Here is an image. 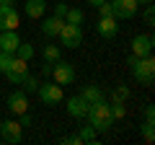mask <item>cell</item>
<instances>
[{
	"mask_svg": "<svg viewBox=\"0 0 155 145\" xmlns=\"http://www.w3.org/2000/svg\"><path fill=\"white\" fill-rule=\"evenodd\" d=\"M21 127H31V114H21Z\"/></svg>",
	"mask_w": 155,
	"mask_h": 145,
	"instance_id": "1f68e13d",
	"label": "cell"
},
{
	"mask_svg": "<svg viewBox=\"0 0 155 145\" xmlns=\"http://www.w3.org/2000/svg\"><path fill=\"white\" fill-rule=\"evenodd\" d=\"M147 3H153V0H137V5H147Z\"/></svg>",
	"mask_w": 155,
	"mask_h": 145,
	"instance_id": "e575fe53",
	"label": "cell"
},
{
	"mask_svg": "<svg viewBox=\"0 0 155 145\" xmlns=\"http://www.w3.org/2000/svg\"><path fill=\"white\" fill-rule=\"evenodd\" d=\"M111 8H114V18H122V21H129V18L137 16V0H109Z\"/></svg>",
	"mask_w": 155,
	"mask_h": 145,
	"instance_id": "8992f818",
	"label": "cell"
},
{
	"mask_svg": "<svg viewBox=\"0 0 155 145\" xmlns=\"http://www.w3.org/2000/svg\"><path fill=\"white\" fill-rule=\"evenodd\" d=\"M0 52H3V49H0Z\"/></svg>",
	"mask_w": 155,
	"mask_h": 145,
	"instance_id": "d590c367",
	"label": "cell"
},
{
	"mask_svg": "<svg viewBox=\"0 0 155 145\" xmlns=\"http://www.w3.org/2000/svg\"><path fill=\"white\" fill-rule=\"evenodd\" d=\"M28 72H13V70H8L5 72V78H8V83H13V86H21L23 83V78H26Z\"/></svg>",
	"mask_w": 155,
	"mask_h": 145,
	"instance_id": "484cf974",
	"label": "cell"
},
{
	"mask_svg": "<svg viewBox=\"0 0 155 145\" xmlns=\"http://www.w3.org/2000/svg\"><path fill=\"white\" fill-rule=\"evenodd\" d=\"M67 114L75 119H85V114H88V101L83 99V96H72V99H67Z\"/></svg>",
	"mask_w": 155,
	"mask_h": 145,
	"instance_id": "7c38bea8",
	"label": "cell"
},
{
	"mask_svg": "<svg viewBox=\"0 0 155 145\" xmlns=\"http://www.w3.org/2000/svg\"><path fill=\"white\" fill-rule=\"evenodd\" d=\"M96 29H98V36H104V39H114L116 31H119V18L106 16V18H101V21L96 23Z\"/></svg>",
	"mask_w": 155,
	"mask_h": 145,
	"instance_id": "8fae6325",
	"label": "cell"
},
{
	"mask_svg": "<svg viewBox=\"0 0 155 145\" xmlns=\"http://www.w3.org/2000/svg\"><path fill=\"white\" fill-rule=\"evenodd\" d=\"M13 55H16V57H21V60H31V57H34V47L31 44H26V42H21V44H18L16 47V52H13Z\"/></svg>",
	"mask_w": 155,
	"mask_h": 145,
	"instance_id": "ac0fdd59",
	"label": "cell"
},
{
	"mask_svg": "<svg viewBox=\"0 0 155 145\" xmlns=\"http://www.w3.org/2000/svg\"><path fill=\"white\" fill-rule=\"evenodd\" d=\"M11 70H13V72H28V62L13 55V65H11Z\"/></svg>",
	"mask_w": 155,
	"mask_h": 145,
	"instance_id": "d4e9b609",
	"label": "cell"
},
{
	"mask_svg": "<svg viewBox=\"0 0 155 145\" xmlns=\"http://www.w3.org/2000/svg\"><path fill=\"white\" fill-rule=\"evenodd\" d=\"M127 65L132 67V75L142 86H153V80H155V60H153V55H145V57L129 55Z\"/></svg>",
	"mask_w": 155,
	"mask_h": 145,
	"instance_id": "7a4b0ae2",
	"label": "cell"
},
{
	"mask_svg": "<svg viewBox=\"0 0 155 145\" xmlns=\"http://www.w3.org/2000/svg\"><path fill=\"white\" fill-rule=\"evenodd\" d=\"M78 137H80V143H96V130L88 124V127H83L78 132Z\"/></svg>",
	"mask_w": 155,
	"mask_h": 145,
	"instance_id": "7402d4cb",
	"label": "cell"
},
{
	"mask_svg": "<svg viewBox=\"0 0 155 145\" xmlns=\"http://www.w3.org/2000/svg\"><path fill=\"white\" fill-rule=\"evenodd\" d=\"M85 119L91 122V127H93L96 132H106V130H111L114 117H111L109 101L101 99V101H96V104H88V114H85Z\"/></svg>",
	"mask_w": 155,
	"mask_h": 145,
	"instance_id": "6da1fadb",
	"label": "cell"
},
{
	"mask_svg": "<svg viewBox=\"0 0 155 145\" xmlns=\"http://www.w3.org/2000/svg\"><path fill=\"white\" fill-rule=\"evenodd\" d=\"M62 23H65V18H57V16L47 18V21H41V34H44V36H49V39H54L57 34H60Z\"/></svg>",
	"mask_w": 155,
	"mask_h": 145,
	"instance_id": "5bb4252c",
	"label": "cell"
},
{
	"mask_svg": "<svg viewBox=\"0 0 155 145\" xmlns=\"http://www.w3.org/2000/svg\"><path fill=\"white\" fill-rule=\"evenodd\" d=\"M60 44L62 47H67V49H78V47L83 44V29L78 26V23H62V29H60Z\"/></svg>",
	"mask_w": 155,
	"mask_h": 145,
	"instance_id": "3957f363",
	"label": "cell"
},
{
	"mask_svg": "<svg viewBox=\"0 0 155 145\" xmlns=\"http://www.w3.org/2000/svg\"><path fill=\"white\" fill-rule=\"evenodd\" d=\"M41 55H44V62H57L62 57V52H60L57 44H44V52H41Z\"/></svg>",
	"mask_w": 155,
	"mask_h": 145,
	"instance_id": "e0dca14e",
	"label": "cell"
},
{
	"mask_svg": "<svg viewBox=\"0 0 155 145\" xmlns=\"http://www.w3.org/2000/svg\"><path fill=\"white\" fill-rule=\"evenodd\" d=\"M13 65V55L11 52H0V72H8Z\"/></svg>",
	"mask_w": 155,
	"mask_h": 145,
	"instance_id": "603a6c76",
	"label": "cell"
},
{
	"mask_svg": "<svg viewBox=\"0 0 155 145\" xmlns=\"http://www.w3.org/2000/svg\"><path fill=\"white\" fill-rule=\"evenodd\" d=\"M13 3H16V0H0V5H3V8H13Z\"/></svg>",
	"mask_w": 155,
	"mask_h": 145,
	"instance_id": "d6a6232c",
	"label": "cell"
},
{
	"mask_svg": "<svg viewBox=\"0 0 155 145\" xmlns=\"http://www.w3.org/2000/svg\"><path fill=\"white\" fill-rule=\"evenodd\" d=\"M47 11V0H26V16L28 18H41Z\"/></svg>",
	"mask_w": 155,
	"mask_h": 145,
	"instance_id": "9a60e30c",
	"label": "cell"
},
{
	"mask_svg": "<svg viewBox=\"0 0 155 145\" xmlns=\"http://www.w3.org/2000/svg\"><path fill=\"white\" fill-rule=\"evenodd\" d=\"M80 96H83V99L88 101V104H96V101H101V99H104V91H101L98 86H85Z\"/></svg>",
	"mask_w": 155,
	"mask_h": 145,
	"instance_id": "2e32d148",
	"label": "cell"
},
{
	"mask_svg": "<svg viewBox=\"0 0 155 145\" xmlns=\"http://www.w3.org/2000/svg\"><path fill=\"white\" fill-rule=\"evenodd\" d=\"M21 26V16H18L16 8H3L0 5V31H16Z\"/></svg>",
	"mask_w": 155,
	"mask_h": 145,
	"instance_id": "9c48e42d",
	"label": "cell"
},
{
	"mask_svg": "<svg viewBox=\"0 0 155 145\" xmlns=\"http://www.w3.org/2000/svg\"><path fill=\"white\" fill-rule=\"evenodd\" d=\"M21 86H23V91H26V93H36V88L41 86V80H39V78H34V75H26Z\"/></svg>",
	"mask_w": 155,
	"mask_h": 145,
	"instance_id": "ffe728a7",
	"label": "cell"
},
{
	"mask_svg": "<svg viewBox=\"0 0 155 145\" xmlns=\"http://www.w3.org/2000/svg\"><path fill=\"white\" fill-rule=\"evenodd\" d=\"M0 137L5 140V143H21V140H23L21 122H16V119H5V122H0Z\"/></svg>",
	"mask_w": 155,
	"mask_h": 145,
	"instance_id": "52a82bcc",
	"label": "cell"
},
{
	"mask_svg": "<svg viewBox=\"0 0 155 145\" xmlns=\"http://www.w3.org/2000/svg\"><path fill=\"white\" fill-rule=\"evenodd\" d=\"M145 23H147V26H155V5L153 3H147V5H145Z\"/></svg>",
	"mask_w": 155,
	"mask_h": 145,
	"instance_id": "4316f807",
	"label": "cell"
},
{
	"mask_svg": "<svg viewBox=\"0 0 155 145\" xmlns=\"http://www.w3.org/2000/svg\"><path fill=\"white\" fill-rule=\"evenodd\" d=\"M91 5H101V3H106V0H88Z\"/></svg>",
	"mask_w": 155,
	"mask_h": 145,
	"instance_id": "836d02e7",
	"label": "cell"
},
{
	"mask_svg": "<svg viewBox=\"0 0 155 145\" xmlns=\"http://www.w3.org/2000/svg\"><path fill=\"white\" fill-rule=\"evenodd\" d=\"M98 8V13H101V18H106V16H114V8H111V3L106 0V3H101V5H96Z\"/></svg>",
	"mask_w": 155,
	"mask_h": 145,
	"instance_id": "f1b7e54d",
	"label": "cell"
},
{
	"mask_svg": "<svg viewBox=\"0 0 155 145\" xmlns=\"http://www.w3.org/2000/svg\"><path fill=\"white\" fill-rule=\"evenodd\" d=\"M8 109H11L16 117H21V114L28 112V99H26V91H13L11 96H8Z\"/></svg>",
	"mask_w": 155,
	"mask_h": 145,
	"instance_id": "30bf717a",
	"label": "cell"
},
{
	"mask_svg": "<svg viewBox=\"0 0 155 145\" xmlns=\"http://www.w3.org/2000/svg\"><path fill=\"white\" fill-rule=\"evenodd\" d=\"M54 16L57 18H65L67 16V5H65V3H57V5H54Z\"/></svg>",
	"mask_w": 155,
	"mask_h": 145,
	"instance_id": "4dcf8cb0",
	"label": "cell"
},
{
	"mask_svg": "<svg viewBox=\"0 0 155 145\" xmlns=\"http://www.w3.org/2000/svg\"><path fill=\"white\" fill-rule=\"evenodd\" d=\"M111 117L114 119H124L127 117V106H124V101H111Z\"/></svg>",
	"mask_w": 155,
	"mask_h": 145,
	"instance_id": "d6986e66",
	"label": "cell"
},
{
	"mask_svg": "<svg viewBox=\"0 0 155 145\" xmlns=\"http://www.w3.org/2000/svg\"><path fill=\"white\" fill-rule=\"evenodd\" d=\"M153 127H155V124H150V122H145V127H142V140H145L147 145L155 140V130H153Z\"/></svg>",
	"mask_w": 155,
	"mask_h": 145,
	"instance_id": "83f0119b",
	"label": "cell"
},
{
	"mask_svg": "<svg viewBox=\"0 0 155 145\" xmlns=\"http://www.w3.org/2000/svg\"><path fill=\"white\" fill-rule=\"evenodd\" d=\"M153 47H155L153 34H140V36H134V39H132V55L134 57L153 55Z\"/></svg>",
	"mask_w": 155,
	"mask_h": 145,
	"instance_id": "ba28073f",
	"label": "cell"
},
{
	"mask_svg": "<svg viewBox=\"0 0 155 145\" xmlns=\"http://www.w3.org/2000/svg\"><path fill=\"white\" fill-rule=\"evenodd\" d=\"M111 99H114V101H127L129 99V88H127V86H116L114 93H111Z\"/></svg>",
	"mask_w": 155,
	"mask_h": 145,
	"instance_id": "cb8c5ba5",
	"label": "cell"
},
{
	"mask_svg": "<svg viewBox=\"0 0 155 145\" xmlns=\"http://www.w3.org/2000/svg\"><path fill=\"white\" fill-rule=\"evenodd\" d=\"M18 44H21V39H18V34L13 31V29H11V31H0V49H3V52H11V55H13Z\"/></svg>",
	"mask_w": 155,
	"mask_h": 145,
	"instance_id": "4fadbf2b",
	"label": "cell"
},
{
	"mask_svg": "<svg viewBox=\"0 0 155 145\" xmlns=\"http://www.w3.org/2000/svg\"><path fill=\"white\" fill-rule=\"evenodd\" d=\"M36 93H39V101H41V104H47V106H57L62 99H65L62 86H57L54 80H52V83H41V86L36 88Z\"/></svg>",
	"mask_w": 155,
	"mask_h": 145,
	"instance_id": "5b68a950",
	"label": "cell"
},
{
	"mask_svg": "<svg viewBox=\"0 0 155 145\" xmlns=\"http://www.w3.org/2000/svg\"><path fill=\"white\" fill-rule=\"evenodd\" d=\"M52 80H54L57 86H70V83H75V67L70 65V62H65L60 57L57 62H52Z\"/></svg>",
	"mask_w": 155,
	"mask_h": 145,
	"instance_id": "277c9868",
	"label": "cell"
},
{
	"mask_svg": "<svg viewBox=\"0 0 155 145\" xmlns=\"http://www.w3.org/2000/svg\"><path fill=\"white\" fill-rule=\"evenodd\" d=\"M145 122L155 124V106H153V104H147V106H145Z\"/></svg>",
	"mask_w": 155,
	"mask_h": 145,
	"instance_id": "f546056e",
	"label": "cell"
},
{
	"mask_svg": "<svg viewBox=\"0 0 155 145\" xmlns=\"http://www.w3.org/2000/svg\"><path fill=\"white\" fill-rule=\"evenodd\" d=\"M65 21H67V23H78V26H80V23H83V11H80V8H67Z\"/></svg>",
	"mask_w": 155,
	"mask_h": 145,
	"instance_id": "44dd1931",
	"label": "cell"
}]
</instances>
